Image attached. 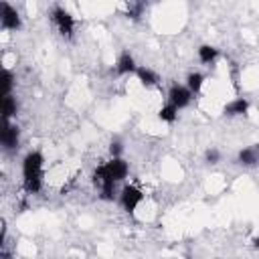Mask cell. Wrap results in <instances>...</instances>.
Wrapping results in <instances>:
<instances>
[{"label": "cell", "instance_id": "obj_1", "mask_svg": "<svg viewBox=\"0 0 259 259\" xmlns=\"http://www.w3.org/2000/svg\"><path fill=\"white\" fill-rule=\"evenodd\" d=\"M127 176V164L125 160L119 156V158H111L109 162L101 164L95 172H93V182L95 186L99 188L101 192V198L103 200H113V188L117 182H121L123 178Z\"/></svg>", "mask_w": 259, "mask_h": 259}, {"label": "cell", "instance_id": "obj_2", "mask_svg": "<svg viewBox=\"0 0 259 259\" xmlns=\"http://www.w3.org/2000/svg\"><path fill=\"white\" fill-rule=\"evenodd\" d=\"M42 166L45 158L40 152H28L22 160V180L30 194H36L42 188Z\"/></svg>", "mask_w": 259, "mask_h": 259}, {"label": "cell", "instance_id": "obj_3", "mask_svg": "<svg viewBox=\"0 0 259 259\" xmlns=\"http://www.w3.org/2000/svg\"><path fill=\"white\" fill-rule=\"evenodd\" d=\"M142 200H144V192H142L138 186H134V184L123 186L121 192H119V204H121V208H123L127 214H134Z\"/></svg>", "mask_w": 259, "mask_h": 259}, {"label": "cell", "instance_id": "obj_4", "mask_svg": "<svg viewBox=\"0 0 259 259\" xmlns=\"http://www.w3.org/2000/svg\"><path fill=\"white\" fill-rule=\"evenodd\" d=\"M53 22L57 24V28H59V32L63 34V36H67V38H71V34H73V28H75V18L71 16V12H67L65 8H61V6H57L55 10H53Z\"/></svg>", "mask_w": 259, "mask_h": 259}, {"label": "cell", "instance_id": "obj_5", "mask_svg": "<svg viewBox=\"0 0 259 259\" xmlns=\"http://www.w3.org/2000/svg\"><path fill=\"white\" fill-rule=\"evenodd\" d=\"M192 95H194V93H192L186 85H172V87L168 89V103H172V105H176L178 109H182V107H186V105L190 103Z\"/></svg>", "mask_w": 259, "mask_h": 259}, {"label": "cell", "instance_id": "obj_6", "mask_svg": "<svg viewBox=\"0 0 259 259\" xmlns=\"http://www.w3.org/2000/svg\"><path fill=\"white\" fill-rule=\"evenodd\" d=\"M0 22H2V28H4V30H18V28H20L18 10L12 8L6 0H2V16H0Z\"/></svg>", "mask_w": 259, "mask_h": 259}, {"label": "cell", "instance_id": "obj_7", "mask_svg": "<svg viewBox=\"0 0 259 259\" xmlns=\"http://www.w3.org/2000/svg\"><path fill=\"white\" fill-rule=\"evenodd\" d=\"M0 142L4 146V150H14L18 148V142H20V130L16 125H10L8 121H4V127L0 132Z\"/></svg>", "mask_w": 259, "mask_h": 259}, {"label": "cell", "instance_id": "obj_8", "mask_svg": "<svg viewBox=\"0 0 259 259\" xmlns=\"http://www.w3.org/2000/svg\"><path fill=\"white\" fill-rule=\"evenodd\" d=\"M136 61H134V57H132V53L130 51H123L119 57H117V61H115V73L117 75H130V73H136Z\"/></svg>", "mask_w": 259, "mask_h": 259}, {"label": "cell", "instance_id": "obj_9", "mask_svg": "<svg viewBox=\"0 0 259 259\" xmlns=\"http://www.w3.org/2000/svg\"><path fill=\"white\" fill-rule=\"evenodd\" d=\"M249 109V101L243 99V97H237L233 101H229L225 107H223V113L229 115V117H235V115H245Z\"/></svg>", "mask_w": 259, "mask_h": 259}, {"label": "cell", "instance_id": "obj_10", "mask_svg": "<svg viewBox=\"0 0 259 259\" xmlns=\"http://www.w3.org/2000/svg\"><path fill=\"white\" fill-rule=\"evenodd\" d=\"M136 75H138V81H140L144 87H154V85H158V75H156L152 69H148V67H138V69H136Z\"/></svg>", "mask_w": 259, "mask_h": 259}, {"label": "cell", "instance_id": "obj_11", "mask_svg": "<svg viewBox=\"0 0 259 259\" xmlns=\"http://www.w3.org/2000/svg\"><path fill=\"white\" fill-rule=\"evenodd\" d=\"M237 160H239V164H243V166H255V164L259 162V152H257L255 146H251V148H243V150L239 152Z\"/></svg>", "mask_w": 259, "mask_h": 259}, {"label": "cell", "instance_id": "obj_12", "mask_svg": "<svg viewBox=\"0 0 259 259\" xmlns=\"http://www.w3.org/2000/svg\"><path fill=\"white\" fill-rule=\"evenodd\" d=\"M158 117H160L162 121H166V123H174V121H176V117H178V107H176V105H172V103H166V105H162V107H160Z\"/></svg>", "mask_w": 259, "mask_h": 259}, {"label": "cell", "instance_id": "obj_13", "mask_svg": "<svg viewBox=\"0 0 259 259\" xmlns=\"http://www.w3.org/2000/svg\"><path fill=\"white\" fill-rule=\"evenodd\" d=\"M217 57H219V51H217L214 47H210V45H202V47L198 49V59H200V63H204V65H210Z\"/></svg>", "mask_w": 259, "mask_h": 259}, {"label": "cell", "instance_id": "obj_14", "mask_svg": "<svg viewBox=\"0 0 259 259\" xmlns=\"http://www.w3.org/2000/svg\"><path fill=\"white\" fill-rule=\"evenodd\" d=\"M14 113H16V99L12 95H4L2 97V115H4V121H8Z\"/></svg>", "mask_w": 259, "mask_h": 259}, {"label": "cell", "instance_id": "obj_15", "mask_svg": "<svg viewBox=\"0 0 259 259\" xmlns=\"http://www.w3.org/2000/svg\"><path fill=\"white\" fill-rule=\"evenodd\" d=\"M202 83H204V75L202 73H190L186 77V87L192 91V93H198L202 89Z\"/></svg>", "mask_w": 259, "mask_h": 259}, {"label": "cell", "instance_id": "obj_16", "mask_svg": "<svg viewBox=\"0 0 259 259\" xmlns=\"http://www.w3.org/2000/svg\"><path fill=\"white\" fill-rule=\"evenodd\" d=\"M12 83H14V77L8 69H2V97L4 95H10L12 91Z\"/></svg>", "mask_w": 259, "mask_h": 259}, {"label": "cell", "instance_id": "obj_17", "mask_svg": "<svg viewBox=\"0 0 259 259\" xmlns=\"http://www.w3.org/2000/svg\"><path fill=\"white\" fill-rule=\"evenodd\" d=\"M204 160H206L208 164H217V162L221 160V152H219L217 148H208V150L204 152Z\"/></svg>", "mask_w": 259, "mask_h": 259}, {"label": "cell", "instance_id": "obj_18", "mask_svg": "<svg viewBox=\"0 0 259 259\" xmlns=\"http://www.w3.org/2000/svg\"><path fill=\"white\" fill-rule=\"evenodd\" d=\"M121 150H123L121 142H119V140H113V142H111V146H109L111 156H113V158H119V156H121Z\"/></svg>", "mask_w": 259, "mask_h": 259}, {"label": "cell", "instance_id": "obj_19", "mask_svg": "<svg viewBox=\"0 0 259 259\" xmlns=\"http://www.w3.org/2000/svg\"><path fill=\"white\" fill-rule=\"evenodd\" d=\"M142 10H144V2H140V4L132 6V8L127 10V16H132V18H138V16L142 14Z\"/></svg>", "mask_w": 259, "mask_h": 259}, {"label": "cell", "instance_id": "obj_20", "mask_svg": "<svg viewBox=\"0 0 259 259\" xmlns=\"http://www.w3.org/2000/svg\"><path fill=\"white\" fill-rule=\"evenodd\" d=\"M251 243H253V247H255V249H259V237H255Z\"/></svg>", "mask_w": 259, "mask_h": 259}, {"label": "cell", "instance_id": "obj_21", "mask_svg": "<svg viewBox=\"0 0 259 259\" xmlns=\"http://www.w3.org/2000/svg\"><path fill=\"white\" fill-rule=\"evenodd\" d=\"M255 148H257V152H259V144H255Z\"/></svg>", "mask_w": 259, "mask_h": 259}]
</instances>
